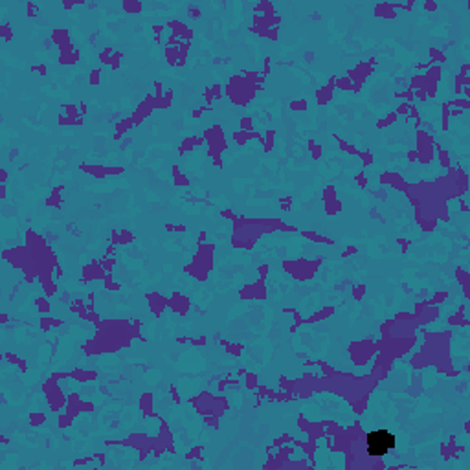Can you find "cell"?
I'll return each instance as SVG.
<instances>
[{
    "label": "cell",
    "mask_w": 470,
    "mask_h": 470,
    "mask_svg": "<svg viewBox=\"0 0 470 470\" xmlns=\"http://www.w3.org/2000/svg\"><path fill=\"white\" fill-rule=\"evenodd\" d=\"M395 436L388 430H375L368 436V452L371 456H386L395 448Z\"/></svg>",
    "instance_id": "6da1fadb"
}]
</instances>
